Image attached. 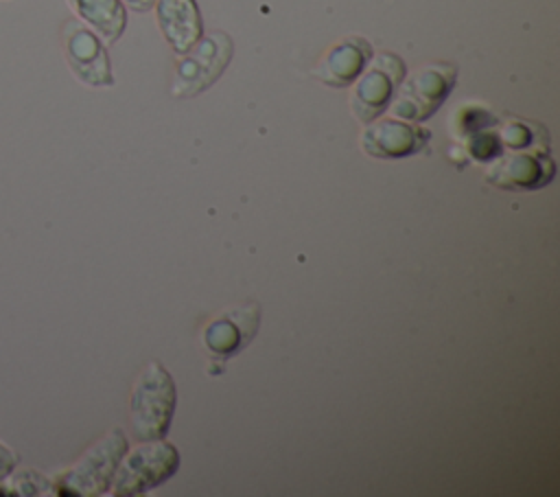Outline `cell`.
<instances>
[{
	"label": "cell",
	"instance_id": "obj_1",
	"mask_svg": "<svg viewBox=\"0 0 560 497\" xmlns=\"http://www.w3.org/2000/svg\"><path fill=\"white\" fill-rule=\"evenodd\" d=\"M175 401L177 390L168 370L160 361H149V366L136 379L129 401V418L136 438H164L171 427Z\"/></svg>",
	"mask_w": 560,
	"mask_h": 497
},
{
	"label": "cell",
	"instance_id": "obj_2",
	"mask_svg": "<svg viewBox=\"0 0 560 497\" xmlns=\"http://www.w3.org/2000/svg\"><path fill=\"white\" fill-rule=\"evenodd\" d=\"M127 438L120 429H112L105 438L94 442L77 464L50 479L52 495L94 497L109 490L112 477L120 458L127 451Z\"/></svg>",
	"mask_w": 560,
	"mask_h": 497
},
{
	"label": "cell",
	"instance_id": "obj_3",
	"mask_svg": "<svg viewBox=\"0 0 560 497\" xmlns=\"http://www.w3.org/2000/svg\"><path fill=\"white\" fill-rule=\"evenodd\" d=\"M177 466L179 453L171 442L162 438L142 440V444L131 451L127 449L120 458L109 490L118 497L147 493L175 475Z\"/></svg>",
	"mask_w": 560,
	"mask_h": 497
},
{
	"label": "cell",
	"instance_id": "obj_4",
	"mask_svg": "<svg viewBox=\"0 0 560 497\" xmlns=\"http://www.w3.org/2000/svg\"><path fill=\"white\" fill-rule=\"evenodd\" d=\"M455 79L457 68L453 63H427L405 83H398L389 101L392 114L409 123L427 120L446 101Z\"/></svg>",
	"mask_w": 560,
	"mask_h": 497
},
{
	"label": "cell",
	"instance_id": "obj_5",
	"mask_svg": "<svg viewBox=\"0 0 560 497\" xmlns=\"http://www.w3.org/2000/svg\"><path fill=\"white\" fill-rule=\"evenodd\" d=\"M175 63V77H173V94L179 99L195 96L210 88L225 66L232 59V39L214 31L206 37H199Z\"/></svg>",
	"mask_w": 560,
	"mask_h": 497
},
{
	"label": "cell",
	"instance_id": "obj_6",
	"mask_svg": "<svg viewBox=\"0 0 560 497\" xmlns=\"http://www.w3.org/2000/svg\"><path fill=\"white\" fill-rule=\"evenodd\" d=\"M405 77V61L394 53H378L372 57L370 66L361 70L354 79L352 112L361 123L378 118V114L389 105L398 83Z\"/></svg>",
	"mask_w": 560,
	"mask_h": 497
},
{
	"label": "cell",
	"instance_id": "obj_7",
	"mask_svg": "<svg viewBox=\"0 0 560 497\" xmlns=\"http://www.w3.org/2000/svg\"><path fill=\"white\" fill-rule=\"evenodd\" d=\"M63 55L72 74L92 88H107L114 83L109 59L101 37L77 20L63 24Z\"/></svg>",
	"mask_w": 560,
	"mask_h": 497
},
{
	"label": "cell",
	"instance_id": "obj_8",
	"mask_svg": "<svg viewBox=\"0 0 560 497\" xmlns=\"http://www.w3.org/2000/svg\"><path fill=\"white\" fill-rule=\"evenodd\" d=\"M553 162L542 147L512 149L499 153L486 171V180L499 188L510 190H534L545 186L553 177Z\"/></svg>",
	"mask_w": 560,
	"mask_h": 497
},
{
	"label": "cell",
	"instance_id": "obj_9",
	"mask_svg": "<svg viewBox=\"0 0 560 497\" xmlns=\"http://www.w3.org/2000/svg\"><path fill=\"white\" fill-rule=\"evenodd\" d=\"M258 322L260 309L256 302L223 309L203 328V346L217 357H230L249 344Z\"/></svg>",
	"mask_w": 560,
	"mask_h": 497
},
{
	"label": "cell",
	"instance_id": "obj_10",
	"mask_svg": "<svg viewBox=\"0 0 560 497\" xmlns=\"http://www.w3.org/2000/svg\"><path fill=\"white\" fill-rule=\"evenodd\" d=\"M429 131L400 118L370 120L361 134V147L374 158H405L424 149Z\"/></svg>",
	"mask_w": 560,
	"mask_h": 497
},
{
	"label": "cell",
	"instance_id": "obj_11",
	"mask_svg": "<svg viewBox=\"0 0 560 497\" xmlns=\"http://www.w3.org/2000/svg\"><path fill=\"white\" fill-rule=\"evenodd\" d=\"M372 57V46L359 35L343 37L337 42L319 61V66L313 70V74L332 88H346L354 83V79L361 74L365 63Z\"/></svg>",
	"mask_w": 560,
	"mask_h": 497
},
{
	"label": "cell",
	"instance_id": "obj_12",
	"mask_svg": "<svg viewBox=\"0 0 560 497\" xmlns=\"http://www.w3.org/2000/svg\"><path fill=\"white\" fill-rule=\"evenodd\" d=\"M158 24L175 53H186L201 37V15L195 0H155Z\"/></svg>",
	"mask_w": 560,
	"mask_h": 497
},
{
	"label": "cell",
	"instance_id": "obj_13",
	"mask_svg": "<svg viewBox=\"0 0 560 497\" xmlns=\"http://www.w3.org/2000/svg\"><path fill=\"white\" fill-rule=\"evenodd\" d=\"M70 9L107 44H114L127 24L120 0H68Z\"/></svg>",
	"mask_w": 560,
	"mask_h": 497
},
{
	"label": "cell",
	"instance_id": "obj_14",
	"mask_svg": "<svg viewBox=\"0 0 560 497\" xmlns=\"http://www.w3.org/2000/svg\"><path fill=\"white\" fill-rule=\"evenodd\" d=\"M0 495H18V497H35V495H52L50 479L37 473L35 469H13L4 479H0Z\"/></svg>",
	"mask_w": 560,
	"mask_h": 497
},
{
	"label": "cell",
	"instance_id": "obj_15",
	"mask_svg": "<svg viewBox=\"0 0 560 497\" xmlns=\"http://www.w3.org/2000/svg\"><path fill=\"white\" fill-rule=\"evenodd\" d=\"M18 466V455L11 447L0 442V479H4Z\"/></svg>",
	"mask_w": 560,
	"mask_h": 497
},
{
	"label": "cell",
	"instance_id": "obj_16",
	"mask_svg": "<svg viewBox=\"0 0 560 497\" xmlns=\"http://www.w3.org/2000/svg\"><path fill=\"white\" fill-rule=\"evenodd\" d=\"M122 2L133 11H149L155 4V0H122Z\"/></svg>",
	"mask_w": 560,
	"mask_h": 497
}]
</instances>
